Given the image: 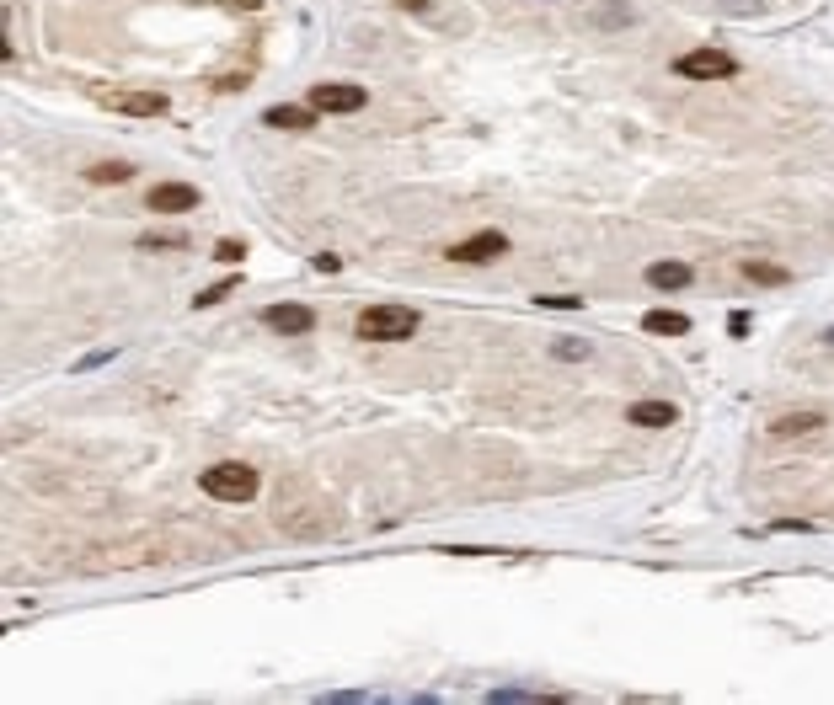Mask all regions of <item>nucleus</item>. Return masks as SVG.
<instances>
[{"mask_svg":"<svg viewBox=\"0 0 834 705\" xmlns=\"http://www.w3.org/2000/svg\"><path fill=\"white\" fill-rule=\"evenodd\" d=\"M198 487H204L214 503H252V497L262 492V476H257V465L225 460V465H209Z\"/></svg>","mask_w":834,"mask_h":705,"instance_id":"1","label":"nucleus"},{"mask_svg":"<svg viewBox=\"0 0 834 705\" xmlns=\"http://www.w3.org/2000/svg\"><path fill=\"white\" fill-rule=\"evenodd\" d=\"M353 332H359L364 342H401V337L417 332V310H407V305H369Z\"/></svg>","mask_w":834,"mask_h":705,"instance_id":"2","label":"nucleus"},{"mask_svg":"<svg viewBox=\"0 0 834 705\" xmlns=\"http://www.w3.org/2000/svg\"><path fill=\"white\" fill-rule=\"evenodd\" d=\"M674 75H685V81H733L738 59L728 49H695L674 59Z\"/></svg>","mask_w":834,"mask_h":705,"instance_id":"3","label":"nucleus"},{"mask_svg":"<svg viewBox=\"0 0 834 705\" xmlns=\"http://www.w3.org/2000/svg\"><path fill=\"white\" fill-rule=\"evenodd\" d=\"M97 102L107 113H123V118H161L166 113L161 91H97Z\"/></svg>","mask_w":834,"mask_h":705,"instance_id":"4","label":"nucleus"},{"mask_svg":"<svg viewBox=\"0 0 834 705\" xmlns=\"http://www.w3.org/2000/svg\"><path fill=\"white\" fill-rule=\"evenodd\" d=\"M364 102H369V91H364V86H343V81H321V86H311V107H316V113H359Z\"/></svg>","mask_w":834,"mask_h":705,"instance_id":"5","label":"nucleus"},{"mask_svg":"<svg viewBox=\"0 0 834 705\" xmlns=\"http://www.w3.org/2000/svg\"><path fill=\"white\" fill-rule=\"evenodd\" d=\"M262 321H268V332H278V337H311L316 332V310L311 305H268L262 310Z\"/></svg>","mask_w":834,"mask_h":705,"instance_id":"6","label":"nucleus"},{"mask_svg":"<svg viewBox=\"0 0 834 705\" xmlns=\"http://www.w3.org/2000/svg\"><path fill=\"white\" fill-rule=\"evenodd\" d=\"M145 209H156V214L198 209V187H193V182H156V187L145 193Z\"/></svg>","mask_w":834,"mask_h":705,"instance_id":"7","label":"nucleus"},{"mask_svg":"<svg viewBox=\"0 0 834 705\" xmlns=\"http://www.w3.org/2000/svg\"><path fill=\"white\" fill-rule=\"evenodd\" d=\"M508 252V235L503 230H482V235H471V241H460V246H450V262H492V257H503Z\"/></svg>","mask_w":834,"mask_h":705,"instance_id":"8","label":"nucleus"},{"mask_svg":"<svg viewBox=\"0 0 834 705\" xmlns=\"http://www.w3.org/2000/svg\"><path fill=\"white\" fill-rule=\"evenodd\" d=\"M824 412H786L770 422V438H808V433H824Z\"/></svg>","mask_w":834,"mask_h":705,"instance_id":"9","label":"nucleus"},{"mask_svg":"<svg viewBox=\"0 0 834 705\" xmlns=\"http://www.w3.org/2000/svg\"><path fill=\"white\" fill-rule=\"evenodd\" d=\"M262 123H268V129H311V123H316V107H289V102H278V107H268V113H262Z\"/></svg>","mask_w":834,"mask_h":705,"instance_id":"10","label":"nucleus"},{"mask_svg":"<svg viewBox=\"0 0 834 705\" xmlns=\"http://www.w3.org/2000/svg\"><path fill=\"white\" fill-rule=\"evenodd\" d=\"M647 284L653 289H690L695 273L685 268V262H653V268H647Z\"/></svg>","mask_w":834,"mask_h":705,"instance_id":"11","label":"nucleus"},{"mask_svg":"<svg viewBox=\"0 0 834 705\" xmlns=\"http://www.w3.org/2000/svg\"><path fill=\"white\" fill-rule=\"evenodd\" d=\"M674 417H679V412H674L669 401H637V406L626 412V422H637V428H669Z\"/></svg>","mask_w":834,"mask_h":705,"instance_id":"12","label":"nucleus"},{"mask_svg":"<svg viewBox=\"0 0 834 705\" xmlns=\"http://www.w3.org/2000/svg\"><path fill=\"white\" fill-rule=\"evenodd\" d=\"M647 332L653 337H685L690 332V316H679V310H647Z\"/></svg>","mask_w":834,"mask_h":705,"instance_id":"13","label":"nucleus"},{"mask_svg":"<svg viewBox=\"0 0 834 705\" xmlns=\"http://www.w3.org/2000/svg\"><path fill=\"white\" fill-rule=\"evenodd\" d=\"M86 177H91V182H129L134 166H129V161H102V166H86Z\"/></svg>","mask_w":834,"mask_h":705,"instance_id":"14","label":"nucleus"},{"mask_svg":"<svg viewBox=\"0 0 834 705\" xmlns=\"http://www.w3.org/2000/svg\"><path fill=\"white\" fill-rule=\"evenodd\" d=\"M182 235H172V230H156V235H139V252H182Z\"/></svg>","mask_w":834,"mask_h":705,"instance_id":"15","label":"nucleus"},{"mask_svg":"<svg viewBox=\"0 0 834 705\" xmlns=\"http://www.w3.org/2000/svg\"><path fill=\"white\" fill-rule=\"evenodd\" d=\"M744 278H754V284H786V273L776 262H744Z\"/></svg>","mask_w":834,"mask_h":705,"instance_id":"16","label":"nucleus"},{"mask_svg":"<svg viewBox=\"0 0 834 705\" xmlns=\"http://www.w3.org/2000/svg\"><path fill=\"white\" fill-rule=\"evenodd\" d=\"M230 294H236V278H230V284H214V289H204V294H198V310L220 305V300H230Z\"/></svg>","mask_w":834,"mask_h":705,"instance_id":"17","label":"nucleus"},{"mask_svg":"<svg viewBox=\"0 0 834 705\" xmlns=\"http://www.w3.org/2000/svg\"><path fill=\"white\" fill-rule=\"evenodd\" d=\"M556 358H589V342H551Z\"/></svg>","mask_w":834,"mask_h":705,"instance_id":"18","label":"nucleus"},{"mask_svg":"<svg viewBox=\"0 0 834 705\" xmlns=\"http://www.w3.org/2000/svg\"><path fill=\"white\" fill-rule=\"evenodd\" d=\"M214 257H220V262H241L246 246H241V241H220V246H214Z\"/></svg>","mask_w":834,"mask_h":705,"instance_id":"19","label":"nucleus"},{"mask_svg":"<svg viewBox=\"0 0 834 705\" xmlns=\"http://www.w3.org/2000/svg\"><path fill=\"white\" fill-rule=\"evenodd\" d=\"M540 305H546V310H562V305H567V310H578L583 300H578V294H546Z\"/></svg>","mask_w":834,"mask_h":705,"instance_id":"20","label":"nucleus"},{"mask_svg":"<svg viewBox=\"0 0 834 705\" xmlns=\"http://www.w3.org/2000/svg\"><path fill=\"white\" fill-rule=\"evenodd\" d=\"M829 342H834V332H829Z\"/></svg>","mask_w":834,"mask_h":705,"instance_id":"21","label":"nucleus"}]
</instances>
